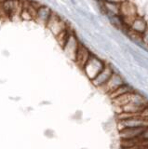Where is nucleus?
I'll use <instances>...</instances> for the list:
<instances>
[{
  "instance_id": "12",
  "label": "nucleus",
  "mask_w": 148,
  "mask_h": 149,
  "mask_svg": "<svg viewBox=\"0 0 148 149\" xmlns=\"http://www.w3.org/2000/svg\"><path fill=\"white\" fill-rule=\"evenodd\" d=\"M131 91H132L131 90V88H129V86H126L125 84H123L122 86H120L115 91L110 93L109 96L112 98V100H114V99H115V98H117L118 96H121V95L125 94V93H128V92H131Z\"/></svg>"
},
{
  "instance_id": "4",
  "label": "nucleus",
  "mask_w": 148,
  "mask_h": 149,
  "mask_svg": "<svg viewBox=\"0 0 148 149\" xmlns=\"http://www.w3.org/2000/svg\"><path fill=\"white\" fill-rule=\"evenodd\" d=\"M80 43L78 41L77 37L74 35V34H70L68 36V39L66 40L65 44L63 47V50L64 54L66 55V57L68 59H70L71 61H75L76 58V51L78 49V47H79Z\"/></svg>"
},
{
  "instance_id": "9",
  "label": "nucleus",
  "mask_w": 148,
  "mask_h": 149,
  "mask_svg": "<svg viewBox=\"0 0 148 149\" xmlns=\"http://www.w3.org/2000/svg\"><path fill=\"white\" fill-rule=\"evenodd\" d=\"M50 14H51V11H50V9L47 7H39L38 9L36 10V13H35V19L34 20L40 23V24H44L46 25L47 24V22L49 19V16Z\"/></svg>"
},
{
  "instance_id": "10",
  "label": "nucleus",
  "mask_w": 148,
  "mask_h": 149,
  "mask_svg": "<svg viewBox=\"0 0 148 149\" xmlns=\"http://www.w3.org/2000/svg\"><path fill=\"white\" fill-rule=\"evenodd\" d=\"M134 97H135V93L133 91H131V92L125 93V94L115 98V99L113 100V102L115 106L122 108V107H124L126 104H128L129 102H131Z\"/></svg>"
},
{
  "instance_id": "8",
  "label": "nucleus",
  "mask_w": 148,
  "mask_h": 149,
  "mask_svg": "<svg viewBox=\"0 0 148 149\" xmlns=\"http://www.w3.org/2000/svg\"><path fill=\"white\" fill-rule=\"evenodd\" d=\"M147 128H129L119 130V133L121 135L122 140H134L139 139L142 134L145 132Z\"/></svg>"
},
{
  "instance_id": "6",
  "label": "nucleus",
  "mask_w": 148,
  "mask_h": 149,
  "mask_svg": "<svg viewBox=\"0 0 148 149\" xmlns=\"http://www.w3.org/2000/svg\"><path fill=\"white\" fill-rule=\"evenodd\" d=\"M123 84L124 83H123L122 78L120 77L118 74L113 73L112 77H111L109 78V80L101 88V90L104 92L107 93V94H110V93H112L113 91L117 90V88H118L120 86H122Z\"/></svg>"
},
{
  "instance_id": "11",
  "label": "nucleus",
  "mask_w": 148,
  "mask_h": 149,
  "mask_svg": "<svg viewBox=\"0 0 148 149\" xmlns=\"http://www.w3.org/2000/svg\"><path fill=\"white\" fill-rule=\"evenodd\" d=\"M131 30L134 33H136L138 35H142L147 28V23L145 22L143 19L137 17L131 23Z\"/></svg>"
},
{
  "instance_id": "2",
  "label": "nucleus",
  "mask_w": 148,
  "mask_h": 149,
  "mask_svg": "<svg viewBox=\"0 0 148 149\" xmlns=\"http://www.w3.org/2000/svg\"><path fill=\"white\" fill-rule=\"evenodd\" d=\"M119 15H121L123 22L127 25L131 26L133 21L137 18V10L135 6L131 2L125 0L122 3H120Z\"/></svg>"
},
{
  "instance_id": "13",
  "label": "nucleus",
  "mask_w": 148,
  "mask_h": 149,
  "mask_svg": "<svg viewBox=\"0 0 148 149\" xmlns=\"http://www.w3.org/2000/svg\"><path fill=\"white\" fill-rule=\"evenodd\" d=\"M70 34H71V33H69L68 30L66 29V30H64L63 32H62L61 34H59L57 36H55V37H56V40L58 42V44L61 46L62 48L63 47V45L65 44V42L68 39V36Z\"/></svg>"
},
{
  "instance_id": "3",
  "label": "nucleus",
  "mask_w": 148,
  "mask_h": 149,
  "mask_svg": "<svg viewBox=\"0 0 148 149\" xmlns=\"http://www.w3.org/2000/svg\"><path fill=\"white\" fill-rule=\"evenodd\" d=\"M46 26H47L48 29L51 32V34L54 36H57L59 34H61L62 32L67 29L65 22H64L57 14H55L53 12H51V14H50L49 19Z\"/></svg>"
},
{
  "instance_id": "5",
  "label": "nucleus",
  "mask_w": 148,
  "mask_h": 149,
  "mask_svg": "<svg viewBox=\"0 0 148 149\" xmlns=\"http://www.w3.org/2000/svg\"><path fill=\"white\" fill-rule=\"evenodd\" d=\"M113 73L114 72H113L112 68H111L109 65L105 64L104 68L98 74V76H97L93 80H91V82L95 87L101 88L106 82L109 80V78L112 77Z\"/></svg>"
},
{
  "instance_id": "7",
  "label": "nucleus",
  "mask_w": 148,
  "mask_h": 149,
  "mask_svg": "<svg viewBox=\"0 0 148 149\" xmlns=\"http://www.w3.org/2000/svg\"><path fill=\"white\" fill-rule=\"evenodd\" d=\"M90 56H91V54L90 52V50L88 49L84 45L80 44L79 47H78V49L76 51V58H75V61H74V62L76 63L78 67L83 69V67L85 66V64L87 63L88 61H89Z\"/></svg>"
},
{
  "instance_id": "1",
  "label": "nucleus",
  "mask_w": 148,
  "mask_h": 149,
  "mask_svg": "<svg viewBox=\"0 0 148 149\" xmlns=\"http://www.w3.org/2000/svg\"><path fill=\"white\" fill-rule=\"evenodd\" d=\"M105 63L96 56L91 55L89 61L83 67V71L85 72L86 76L90 80H93V79L98 76V74L104 68Z\"/></svg>"
}]
</instances>
